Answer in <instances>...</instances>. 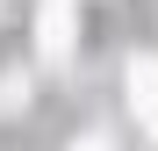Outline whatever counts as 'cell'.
I'll use <instances>...</instances> for the list:
<instances>
[{
  "label": "cell",
  "mask_w": 158,
  "mask_h": 151,
  "mask_svg": "<svg viewBox=\"0 0 158 151\" xmlns=\"http://www.w3.org/2000/svg\"><path fill=\"white\" fill-rule=\"evenodd\" d=\"M129 108H137L144 122L158 115V58H137V65H129Z\"/></svg>",
  "instance_id": "cell-1"
},
{
  "label": "cell",
  "mask_w": 158,
  "mask_h": 151,
  "mask_svg": "<svg viewBox=\"0 0 158 151\" xmlns=\"http://www.w3.org/2000/svg\"><path fill=\"white\" fill-rule=\"evenodd\" d=\"M72 36H65V0H43V58H65Z\"/></svg>",
  "instance_id": "cell-2"
},
{
  "label": "cell",
  "mask_w": 158,
  "mask_h": 151,
  "mask_svg": "<svg viewBox=\"0 0 158 151\" xmlns=\"http://www.w3.org/2000/svg\"><path fill=\"white\" fill-rule=\"evenodd\" d=\"M22 101H29V79H22V72H7V79H0V115H15Z\"/></svg>",
  "instance_id": "cell-3"
},
{
  "label": "cell",
  "mask_w": 158,
  "mask_h": 151,
  "mask_svg": "<svg viewBox=\"0 0 158 151\" xmlns=\"http://www.w3.org/2000/svg\"><path fill=\"white\" fill-rule=\"evenodd\" d=\"M72 151H108V144H101V137H86V144H72Z\"/></svg>",
  "instance_id": "cell-4"
},
{
  "label": "cell",
  "mask_w": 158,
  "mask_h": 151,
  "mask_svg": "<svg viewBox=\"0 0 158 151\" xmlns=\"http://www.w3.org/2000/svg\"><path fill=\"white\" fill-rule=\"evenodd\" d=\"M144 130H151V137H158V115H151V122H144Z\"/></svg>",
  "instance_id": "cell-5"
}]
</instances>
